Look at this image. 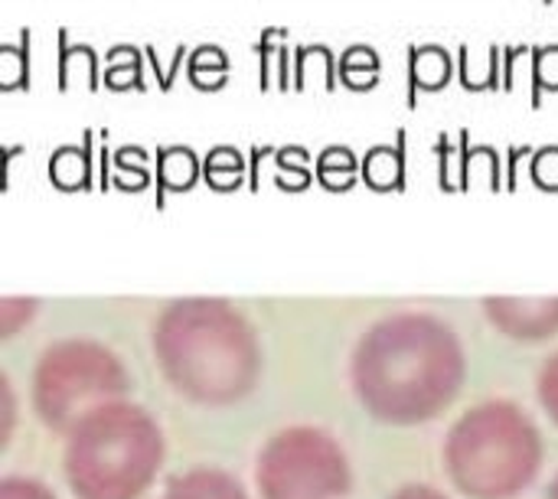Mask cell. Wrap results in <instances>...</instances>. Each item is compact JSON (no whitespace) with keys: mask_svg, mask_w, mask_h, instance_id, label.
<instances>
[{"mask_svg":"<svg viewBox=\"0 0 558 499\" xmlns=\"http://www.w3.org/2000/svg\"><path fill=\"white\" fill-rule=\"evenodd\" d=\"M383 75V62L376 56L373 46H347L340 52V82L353 92H369L379 85Z\"/></svg>","mask_w":558,"mask_h":499,"instance_id":"obj_16","label":"cell"},{"mask_svg":"<svg viewBox=\"0 0 558 499\" xmlns=\"http://www.w3.org/2000/svg\"><path fill=\"white\" fill-rule=\"evenodd\" d=\"M284 46H288V29H275V26H268L262 33V39L255 42V52H258V88L262 92L271 88V78L278 82V65H281Z\"/></svg>","mask_w":558,"mask_h":499,"instance_id":"obj_22","label":"cell"},{"mask_svg":"<svg viewBox=\"0 0 558 499\" xmlns=\"http://www.w3.org/2000/svg\"><path fill=\"white\" fill-rule=\"evenodd\" d=\"M363 180L376 193H402L405 190V134H399L396 147H373L363 160Z\"/></svg>","mask_w":558,"mask_h":499,"instance_id":"obj_10","label":"cell"},{"mask_svg":"<svg viewBox=\"0 0 558 499\" xmlns=\"http://www.w3.org/2000/svg\"><path fill=\"white\" fill-rule=\"evenodd\" d=\"M160 464L163 431L131 402L101 405L65 435L62 471L75 499H141Z\"/></svg>","mask_w":558,"mask_h":499,"instance_id":"obj_3","label":"cell"},{"mask_svg":"<svg viewBox=\"0 0 558 499\" xmlns=\"http://www.w3.org/2000/svg\"><path fill=\"white\" fill-rule=\"evenodd\" d=\"M255 484L262 499H343L350 494V461L320 428H284L258 454Z\"/></svg>","mask_w":558,"mask_h":499,"instance_id":"obj_6","label":"cell"},{"mask_svg":"<svg viewBox=\"0 0 558 499\" xmlns=\"http://www.w3.org/2000/svg\"><path fill=\"white\" fill-rule=\"evenodd\" d=\"M75 78H82L88 92L101 88L98 52L88 42H69V33L59 29V88L69 92Z\"/></svg>","mask_w":558,"mask_h":499,"instance_id":"obj_11","label":"cell"},{"mask_svg":"<svg viewBox=\"0 0 558 499\" xmlns=\"http://www.w3.org/2000/svg\"><path fill=\"white\" fill-rule=\"evenodd\" d=\"M389 499H448L441 490H435V487H425V484H409V487H402L396 497Z\"/></svg>","mask_w":558,"mask_h":499,"instance_id":"obj_27","label":"cell"},{"mask_svg":"<svg viewBox=\"0 0 558 499\" xmlns=\"http://www.w3.org/2000/svg\"><path fill=\"white\" fill-rule=\"evenodd\" d=\"M536 395H539V405L546 409V415L558 425V353L539 369V379H536Z\"/></svg>","mask_w":558,"mask_h":499,"instance_id":"obj_24","label":"cell"},{"mask_svg":"<svg viewBox=\"0 0 558 499\" xmlns=\"http://www.w3.org/2000/svg\"><path fill=\"white\" fill-rule=\"evenodd\" d=\"M484 314L504 337L520 343L558 337V297H487Z\"/></svg>","mask_w":558,"mask_h":499,"instance_id":"obj_7","label":"cell"},{"mask_svg":"<svg viewBox=\"0 0 558 499\" xmlns=\"http://www.w3.org/2000/svg\"><path fill=\"white\" fill-rule=\"evenodd\" d=\"M405 72H409V108H415L418 92H441L458 69L445 46L428 42V46H409Z\"/></svg>","mask_w":558,"mask_h":499,"instance_id":"obj_8","label":"cell"},{"mask_svg":"<svg viewBox=\"0 0 558 499\" xmlns=\"http://www.w3.org/2000/svg\"><path fill=\"white\" fill-rule=\"evenodd\" d=\"M144 52L134 46H111L105 52V88L111 92H144Z\"/></svg>","mask_w":558,"mask_h":499,"instance_id":"obj_14","label":"cell"},{"mask_svg":"<svg viewBox=\"0 0 558 499\" xmlns=\"http://www.w3.org/2000/svg\"><path fill=\"white\" fill-rule=\"evenodd\" d=\"M546 499H558V474H556V480H553V487H549V497Z\"/></svg>","mask_w":558,"mask_h":499,"instance_id":"obj_28","label":"cell"},{"mask_svg":"<svg viewBox=\"0 0 558 499\" xmlns=\"http://www.w3.org/2000/svg\"><path fill=\"white\" fill-rule=\"evenodd\" d=\"M160 499H248L242 484L216 467H196L173 477Z\"/></svg>","mask_w":558,"mask_h":499,"instance_id":"obj_9","label":"cell"},{"mask_svg":"<svg viewBox=\"0 0 558 499\" xmlns=\"http://www.w3.org/2000/svg\"><path fill=\"white\" fill-rule=\"evenodd\" d=\"M356 173H363V163L350 147H327L317 157V183L330 193H347L356 183Z\"/></svg>","mask_w":558,"mask_h":499,"instance_id":"obj_18","label":"cell"},{"mask_svg":"<svg viewBox=\"0 0 558 499\" xmlns=\"http://www.w3.org/2000/svg\"><path fill=\"white\" fill-rule=\"evenodd\" d=\"M199 180V163L190 147H167L157 154V190L163 193H186ZM157 196V199H160Z\"/></svg>","mask_w":558,"mask_h":499,"instance_id":"obj_13","label":"cell"},{"mask_svg":"<svg viewBox=\"0 0 558 499\" xmlns=\"http://www.w3.org/2000/svg\"><path fill=\"white\" fill-rule=\"evenodd\" d=\"M311 78L324 82V92H337L340 82V59L324 42H307L294 49V92H304Z\"/></svg>","mask_w":558,"mask_h":499,"instance_id":"obj_12","label":"cell"},{"mask_svg":"<svg viewBox=\"0 0 558 499\" xmlns=\"http://www.w3.org/2000/svg\"><path fill=\"white\" fill-rule=\"evenodd\" d=\"M88 141L92 137H85V147H62L49 160V180L59 190L72 193V190H88L92 186V154H88Z\"/></svg>","mask_w":558,"mask_h":499,"instance_id":"obj_15","label":"cell"},{"mask_svg":"<svg viewBox=\"0 0 558 499\" xmlns=\"http://www.w3.org/2000/svg\"><path fill=\"white\" fill-rule=\"evenodd\" d=\"M131 376L118 353L98 340H59L43 350L33 369V412L56 431L69 435L88 412L124 402Z\"/></svg>","mask_w":558,"mask_h":499,"instance_id":"obj_5","label":"cell"},{"mask_svg":"<svg viewBox=\"0 0 558 499\" xmlns=\"http://www.w3.org/2000/svg\"><path fill=\"white\" fill-rule=\"evenodd\" d=\"M546 458L543 435L513 402H484L464 412L445 438V471L471 499L520 497Z\"/></svg>","mask_w":558,"mask_h":499,"instance_id":"obj_4","label":"cell"},{"mask_svg":"<svg viewBox=\"0 0 558 499\" xmlns=\"http://www.w3.org/2000/svg\"><path fill=\"white\" fill-rule=\"evenodd\" d=\"M543 3H553V0H543Z\"/></svg>","mask_w":558,"mask_h":499,"instance_id":"obj_29","label":"cell"},{"mask_svg":"<svg viewBox=\"0 0 558 499\" xmlns=\"http://www.w3.org/2000/svg\"><path fill=\"white\" fill-rule=\"evenodd\" d=\"M530 177L539 190L546 193H558V147H543L533 154L530 163Z\"/></svg>","mask_w":558,"mask_h":499,"instance_id":"obj_23","label":"cell"},{"mask_svg":"<svg viewBox=\"0 0 558 499\" xmlns=\"http://www.w3.org/2000/svg\"><path fill=\"white\" fill-rule=\"evenodd\" d=\"M530 65H533V108H539L546 95L558 92V42L533 46Z\"/></svg>","mask_w":558,"mask_h":499,"instance_id":"obj_21","label":"cell"},{"mask_svg":"<svg viewBox=\"0 0 558 499\" xmlns=\"http://www.w3.org/2000/svg\"><path fill=\"white\" fill-rule=\"evenodd\" d=\"M186 78L199 92H219L229 82V59L219 46H196L186 59Z\"/></svg>","mask_w":558,"mask_h":499,"instance_id":"obj_17","label":"cell"},{"mask_svg":"<svg viewBox=\"0 0 558 499\" xmlns=\"http://www.w3.org/2000/svg\"><path fill=\"white\" fill-rule=\"evenodd\" d=\"M29 88V29H20L16 42L0 46V92Z\"/></svg>","mask_w":558,"mask_h":499,"instance_id":"obj_19","label":"cell"},{"mask_svg":"<svg viewBox=\"0 0 558 499\" xmlns=\"http://www.w3.org/2000/svg\"><path fill=\"white\" fill-rule=\"evenodd\" d=\"M0 499H56L52 490L33 477H3L0 484Z\"/></svg>","mask_w":558,"mask_h":499,"instance_id":"obj_26","label":"cell"},{"mask_svg":"<svg viewBox=\"0 0 558 499\" xmlns=\"http://www.w3.org/2000/svg\"><path fill=\"white\" fill-rule=\"evenodd\" d=\"M33 314H36V301L7 297V301L0 304V330H3V337H13V333L20 330V324H26Z\"/></svg>","mask_w":558,"mask_h":499,"instance_id":"obj_25","label":"cell"},{"mask_svg":"<svg viewBox=\"0 0 558 499\" xmlns=\"http://www.w3.org/2000/svg\"><path fill=\"white\" fill-rule=\"evenodd\" d=\"M150 343L170 389L206 409L242 402L265 369L255 327L219 297L173 301L157 317Z\"/></svg>","mask_w":558,"mask_h":499,"instance_id":"obj_2","label":"cell"},{"mask_svg":"<svg viewBox=\"0 0 558 499\" xmlns=\"http://www.w3.org/2000/svg\"><path fill=\"white\" fill-rule=\"evenodd\" d=\"M350 379L369 418L409 428L435 422L458 399L468 379V356L445 320L402 311L360 337Z\"/></svg>","mask_w":558,"mask_h":499,"instance_id":"obj_1","label":"cell"},{"mask_svg":"<svg viewBox=\"0 0 558 499\" xmlns=\"http://www.w3.org/2000/svg\"><path fill=\"white\" fill-rule=\"evenodd\" d=\"M203 180L213 190H219V193H229V190L242 186V180H245V160H242V154L232 150V147H216L206 157V163H203Z\"/></svg>","mask_w":558,"mask_h":499,"instance_id":"obj_20","label":"cell"}]
</instances>
